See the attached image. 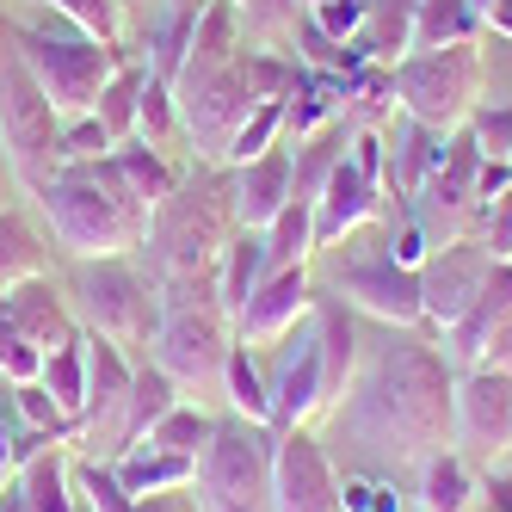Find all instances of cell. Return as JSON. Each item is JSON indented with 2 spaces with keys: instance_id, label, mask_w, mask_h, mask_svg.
I'll return each mask as SVG.
<instances>
[{
  "instance_id": "5bb4252c",
  "label": "cell",
  "mask_w": 512,
  "mask_h": 512,
  "mask_svg": "<svg viewBox=\"0 0 512 512\" xmlns=\"http://www.w3.org/2000/svg\"><path fill=\"white\" fill-rule=\"evenodd\" d=\"M272 395V432H297L315 414H327V383H321V340H315V321L290 327L278 340V364L266 377Z\"/></svg>"
},
{
  "instance_id": "7c38bea8",
  "label": "cell",
  "mask_w": 512,
  "mask_h": 512,
  "mask_svg": "<svg viewBox=\"0 0 512 512\" xmlns=\"http://www.w3.org/2000/svg\"><path fill=\"white\" fill-rule=\"evenodd\" d=\"M334 297L358 315H371L377 327H426V309H420V272L395 266L389 247L383 253H358L334 272Z\"/></svg>"
},
{
  "instance_id": "60d3db41",
  "label": "cell",
  "mask_w": 512,
  "mask_h": 512,
  "mask_svg": "<svg viewBox=\"0 0 512 512\" xmlns=\"http://www.w3.org/2000/svg\"><path fill=\"white\" fill-rule=\"evenodd\" d=\"M284 142V99H260L247 112V124L235 130V142H229V155H223V167H247L253 155H266V149H278Z\"/></svg>"
},
{
  "instance_id": "f1b7e54d",
  "label": "cell",
  "mask_w": 512,
  "mask_h": 512,
  "mask_svg": "<svg viewBox=\"0 0 512 512\" xmlns=\"http://www.w3.org/2000/svg\"><path fill=\"white\" fill-rule=\"evenodd\" d=\"M414 7L420 0H371V13H364V31H358V50H364V62H383V68H395L401 56L414 50Z\"/></svg>"
},
{
  "instance_id": "7dc6e473",
  "label": "cell",
  "mask_w": 512,
  "mask_h": 512,
  "mask_svg": "<svg viewBox=\"0 0 512 512\" xmlns=\"http://www.w3.org/2000/svg\"><path fill=\"white\" fill-rule=\"evenodd\" d=\"M469 130H475L488 161H512V105H475Z\"/></svg>"
},
{
  "instance_id": "f6af8a7d",
  "label": "cell",
  "mask_w": 512,
  "mask_h": 512,
  "mask_svg": "<svg viewBox=\"0 0 512 512\" xmlns=\"http://www.w3.org/2000/svg\"><path fill=\"white\" fill-rule=\"evenodd\" d=\"M112 149H118L112 130H105L93 112H87V118H68V124H62V136H56V161H62V167L99 161V155H112Z\"/></svg>"
},
{
  "instance_id": "30bf717a",
  "label": "cell",
  "mask_w": 512,
  "mask_h": 512,
  "mask_svg": "<svg viewBox=\"0 0 512 512\" xmlns=\"http://www.w3.org/2000/svg\"><path fill=\"white\" fill-rule=\"evenodd\" d=\"M173 105H179V130H186L192 155H204V161L223 167L235 130L247 124L253 105H260V99H253V87H247L241 50H235L223 68H210L204 81H179V87H173Z\"/></svg>"
},
{
  "instance_id": "ba28073f",
  "label": "cell",
  "mask_w": 512,
  "mask_h": 512,
  "mask_svg": "<svg viewBox=\"0 0 512 512\" xmlns=\"http://www.w3.org/2000/svg\"><path fill=\"white\" fill-rule=\"evenodd\" d=\"M56 136H62L56 105L44 99L38 81H31V68L19 62V50L0 38V149H7L13 179H19L25 192H44L50 179L62 173Z\"/></svg>"
},
{
  "instance_id": "83f0119b",
  "label": "cell",
  "mask_w": 512,
  "mask_h": 512,
  "mask_svg": "<svg viewBox=\"0 0 512 512\" xmlns=\"http://www.w3.org/2000/svg\"><path fill=\"white\" fill-rule=\"evenodd\" d=\"M482 0H420L414 7V50H445V44H482Z\"/></svg>"
},
{
  "instance_id": "4dcf8cb0",
  "label": "cell",
  "mask_w": 512,
  "mask_h": 512,
  "mask_svg": "<svg viewBox=\"0 0 512 512\" xmlns=\"http://www.w3.org/2000/svg\"><path fill=\"white\" fill-rule=\"evenodd\" d=\"M118 475V488L124 494H173V488H192V475H198V457H173V451H155V445H142L130 457L112 463Z\"/></svg>"
},
{
  "instance_id": "9a60e30c",
  "label": "cell",
  "mask_w": 512,
  "mask_h": 512,
  "mask_svg": "<svg viewBox=\"0 0 512 512\" xmlns=\"http://www.w3.org/2000/svg\"><path fill=\"white\" fill-rule=\"evenodd\" d=\"M272 512H340V475L309 426L272 445Z\"/></svg>"
},
{
  "instance_id": "e575fe53",
  "label": "cell",
  "mask_w": 512,
  "mask_h": 512,
  "mask_svg": "<svg viewBox=\"0 0 512 512\" xmlns=\"http://www.w3.org/2000/svg\"><path fill=\"white\" fill-rule=\"evenodd\" d=\"M38 383L56 395V408L81 426V408H87V334H75L68 346H56L50 358H44V371H38ZM81 445V438H75Z\"/></svg>"
},
{
  "instance_id": "cb8c5ba5",
  "label": "cell",
  "mask_w": 512,
  "mask_h": 512,
  "mask_svg": "<svg viewBox=\"0 0 512 512\" xmlns=\"http://www.w3.org/2000/svg\"><path fill=\"white\" fill-rule=\"evenodd\" d=\"M438 155H445V136L401 112L395 130H383V192L414 198V192L426 186V173L438 167Z\"/></svg>"
},
{
  "instance_id": "2e32d148",
  "label": "cell",
  "mask_w": 512,
  "mask_h": 512,
  "mask_svg": "<svg viewBox=\"0 0 512 512\" xmlns=\"http://www.w3.org/2000/svg\"><path fill=\"white\" fill-rule=\"evenodd\" d=\"M506 321H512V260H494L482 290H475V303L445 327V334H432V340H438V352L451 358V371H475Z\"/></svg>"
},
{
  "instance_id": "d6986e66",
  "label": "cell",
  "mask_w": 512,
  "mask_h": 512,
  "mask_svg": "<svg viewBox=\"0 0 512 512\" xmlns=\"http://www.w3.org/2000/svg\"><path fill=\"white\" fill-rule=\"evenodd\" d=\"M371 216H383V186H371V179L352 167V155H346L334 173H327V186L315 198V253L346 241L352 229L371 223Z\"/></svg>"
},
{
  "instance_id": "52a82bcc",
  "label": "cell",
  "mask_w": 512,
  "mask_h": 512,
  "mask_svg": "<svg viewBox=\"0 0 512 512\" xmlns=\"http://www.w3.org/2000/svg\"><path fill=\"white\" fill-rule=\"evenodd\" d=\"M482 81H488L482 44L408 50V56L395 62V105H401L408 118H420L426 130L451 136L457 124L475 118V105H482Z\"/></svg>"
},
{
  "instance_id": "f907efd6",
  "label": "cell",
  "mask_w": 512,
  "mask_h": 512,
  "mask_svg": "<svg viewBox=\"0 0 512 512\" xmlns=\"http://www.w3.org/2000/svg\"><path fill=\"white\" fill-rule=\"evenodd\" d=\"M482 19H488V31H494V38H506V44H512V0H488V7H482Z\"/></svg>"
},
{
  "instance_id": "db71d44e",
  "label": "cell",
  "mask_w": 512,
  "mask_h": 512,
  "mask_svg": "<svg viewBox=\"0 0 512 512\" xmlns=\"http://www.w3.org/2000/svg\"><path fill=\"white\" fill-rule=\"evenodd\" d=\"M7 186H13V161H7V149H0V210H7Z\"/></svg>"
},
{
  "instance_id": "9f6ffc18",
  "label": "cell",
  "mask_w": 512,
  "mask_h": 512,
  "mask_svg": "<svg viewBox=\"0 0 512 512\" xmlns=\"http://www.w3.org/2000/svg\"><path fill=\"white\" fill-rule=\"evenodd\" d=\"M408 512H426V506H408Z\"/></svg>"
},
{
  "instance_id": "e0dca14e",
  "label": "cell",
  "mask_w": 512,
  "mask_h": 512,
  "mask_svg": "<svg viewBox=\"0 0 512 512\" xmlns=\"http://www.w3.org/2000/svg\"><path fill=\"white\" fill-rule=\"evenodd\" d=\"M315 309V278L309 266H284V272H266V284L247 297V309L235 315V340L241 346H278L290 327H303Z\"/></svg>"
},
{
  "instance_id": "7402d4cb",
  "label": "cell",
  "mask_w": 512,
  "mask_h": 512,
  "mask_svg": "<svg viewBox=\"0 0 512 512\" xmlns=\"http://www.w3.org/2000/svg\"><path fill=\"white\" fill-rule=\"evenodd\" d=\"M0 309L13 315V327H19V334L38 346L44 358L81 334V321L68 315V303L56 297V284H50V278H25V284H13V290H0Z\"/></svg>"
},
{
  "instance_id": "f546056e",
  "label": "cell",
  "mask_w": 512,
  "mask_h": 512,
  "mask_svg": "<svg viewBox=\"0 0 512 512\" xmlns=\"http://www.w3.org/2000/svg\"><path fill=\"white\" fill-rule=\"evenodd\" d=\"M112 167H118V179H124V192L155 216V204L161 198H173V186H179V173H173V161L161 155V149H149V142H118L112 149Z\"/></svg>"
},
{
  "instance_id": "f35d334b",
  "label": "cell",
  "mask_w": 512,
  "mask_h": 512,
  "mask_svg": "<svg viewBox=\"0 0 512 512\" xmlns=\"http://www.w3.org/2000/svg\"><path fill=\"white\" fill-rule=\"evenodd\" d=\"M223 395H229V414L272 426V395H266V371H260V364H253V346H241V340H235V352H229V364H223Z\"/></svg>"
},
{
  "instance_id": "ee69618b",
  "label": "cell",
  "mask_w": 512,
  "mask_h": 512,
  "mask_svg": "<svg viewBox=\"0 0 512 512\" xmlns=\"http://www.w3.org/2000/svg\"><path fill=\"white\" fill-rule=\"evenodd\" d=\"M50 7L99 44H124V0H50Z\"/></svg>"
},
{
  "instance_id": "4316f807",
  "label": "cell",
  "mask_w": 512,
  "mask_h": 512,
  "mask_svg": "<svg viewBox=\"0 0 512 512\" xmlns=\"http://www.w3.org/2000/svg\"><path fill=\"white\" fill-rule=\"evenodd\" d=\"M266 229H235L229 247H223V260H216V297H223L229 315L247 309V297L266 284Z\"/></svg>"
},
{
  "instance_id": "7bdbcfd3",
  "label": "cell",
  "mask_w": 512,
  "mask_h": 512,
  "mask_svg": "<svg viewBox=\"0 0 512 512\" xmlns=\"http://www.w3.org/2000/svg\"><path fill=\"white\" fill-rule=\"evenodd\" d=\"M13 401H19V420H25L31 432H50L56 445H75V438H81V426L56 408V395H50L44 383H13Z\"/></svg>"
},
{
  "instance_id": "7a4b0ae2",
  "label": "cell",
  "mask_w": 512,
  "mask_h": 512,
  "mask_svg": "<svg viewBox=\"0 0 512 512\" xmlns=\"http://www.w3.org/2000/svg\"><path fill=\"white\" fill-rule=\"evenodd\" d=\"M38 204H44L50 235L68 260H130L142 247V235H149V210L124 192L112 155L62 167L38 192Z\"/></svg>"
},
{
  "instance_id": "8992f818",
  "label": "cell",
  "mask_w": 512,
  "mask_h": 512,
  "mask_svg": "<svg viewBox=\"0 0 512 512\" xmlns=\"http://www.w3.org/2000/svg\"><path fill=\"white\" fill-rule=\"evenodd\" d=\"M272 445L278 432L260 420H241V414L216 420L192 475L198 512H272Z\"/></svg>"
},
{
  "instance_id": "603a6c76",
  "label": "cell",
  "mask_w": 512,
  "mask_h": 512,
  "mask_svg": "<svg viewBox=\"0 0 512 512\" xmlns=\"http://www.w3.org/2000/svg\"><path fill=\"white\" fill-rule=\"evenodd\" d=\"M309 321H315V340H321V383H327V408L346 395V383H352V371H358V352H364V334H358V309H346L334 290H315V309H309Z\"/></svg>"
},
{
  "instance_id": "ffe728a7",
  "label": "cell",
  "mask_w": 512,
  "mask_h": 512,
  "mask_svg": "<svg viewBox=\"0 0 512 512\" xmlns=\"http://www.w3.org/2000/svg\"><path fill=\"white\" fill-rule=\"evenodd\" d=\"M179 401V383L161 371V364L149 358V364H136V377H130V395H124V408H118V420H112V432H105V463H118V457H130V451H142V438H149V426Z\"/></svg>"
},
{
  "instance_id": "d4e9b609",
  "label": "cell",
  "mask_w": 512,
  "mask_h": 512,
  "mask_svg": "<svg viewBox=\"0 0 512 512\" xmlns=\"http://www.w3.org/2000/svg\"><path fill=\"white\" fill-rule=\"evenodd\" d=\"M13 500L19 512H75V463L62 445H44L13 469Z\"/></svg>"
},
{
  "instance_id": "277c9868",
  "label": "cell",
  "mask_w": 512,
  "mask_h": 512,
  "mask_svg": "<svg viewBox=\"0 0 512 512\" xmlns=\"http://www.w3.org/2000/svg\"><path fill=\"white\" fill-rule=\"evenodd\" d=\"M155 364L179 389H223V364L235 352V315L216 297V266L186 272V278H161L155 284Z\"/></svg>"
},
{
  "instance_id": "ab89813d",
  "label": "cell",
  "mask_w": 512,
  "mask_h": 512,
  "mask_svg": "<svg viewBox=\"0 0 512 512\" xmlns=\"http://www.w3.org/2000/svg\"><path fill=\"white\" fill-rule=\"evenodd\" d=\"M210 432H216V420H210L204 408H192V401H173V408L149 426V445H155V451H173V457H198V451L210 445Z\"/></svg>"
},
{
  "instance_id": "8fae6325",
  "label": "cell",
  "mask_w": 512,
  "mask_h": 512,
  "mask_svg": "<svg viewBox=\"0 0 512 512\" xmlns=\"http://www.w3.org/2000/svg\"><path fill=\"white\" fill-rule=\"evenodd\" d=\"M451 451H463V463H482V469L512 457V371H494V364L457 371V389H451Z\"/></svg>"
},
{
  "instance_id": "6f0895ef",
  "label": "cell",
  "mask_w": 512,
  "mask_h": 512,
  "mask_svg": "<svg viewBox=\"0 0 512 512\" xmlns=\"http://www.w3.org/2000/svg\"><path fill=\"white\" fill-rule=\"evenodd\" d=\"M482 7H488V0H482Z\"/></svg>"
},
{
  "instance_id": "d590c367",
  "label": "cell",
  "mask_w": 512,
  "mask_h": 512,
  "mask_svg": "<svg viewBox=\"0 0 512 512\" xmlns=\"http://www.w3.org/2000/svg\"><path fill=\"white\" fill-rule=\"evenodd\" d=\"M142 81H149V62L124 56V62H118V75L99 87L93 118L112 130V142H130V136H136V99H142Z\"/></svg>"
},
{
  "instance_id": "c3c4849f",
  "label": "cell",
  "mask_w": 512,
  "mask_h": 512,
  "mask_svg": "<svg viewBox=\"0 0 512 512\" xmlns=\"http://www.w3.org/2000/svg\"><path fill=\"white\" fill-rule=\"evenodd\" d=\"M364 13H371V0H315V7L303 13V19H315L327 38H340V44H352L358 31H364Z\"/></svg>"
},
{
  "instance_id": "f5cc1de1",
  "label": "cell",
  "mask_w": 512,
  "mask_h": 512,
  "mask_svg": "<svg viewBox=\"0 0 512 512\" xmlns=\"http://www.w3.org/2000/svg\"><path fill=\"white\" fill-rule=\"evenodd\" d=\"M482 364H494V371H512V321L494 334V346H488V358H482Z\"/></svg>"
},
{
  "instance_id": "11a10c76",
  "label": "cell",
  "mask_w": 512,
  "mask_h": 512,
  "mask_svg": "<svg viewBox=\"0 0 512 512\" xmlns=\"http://www.w3.org/2000/svg\"><path fill=\"white\" fill-rule=\"evenodd\" d=\"M297 7H303V13H309V7H315V0H297Z\"/></svg>"
},
{
  "instance_id": "bcb514c9",
  "label": "cell",
  "mask_w": 512,
  "mask_h": 512,
  "mask_svg": "<svg viewBox=\"0 0 512 512\" xmlns=\"http://www.w3.org/2000/svg\"><path fill=\"white\" fill-rule=\"evenodd\" d=\"M340 512H408V500H401L395 482H383V475H346Z\"/></svg>"
},
{
  "instance_id": "484cf974",
  "label": "cell",
  "mask_w": 512,
  "mask_h": 512,
  "mask_svg": "<svg viewBox=\"0 0 512 512\" xmlns=\"http://www.w3.org/2000/svg\"><path fill=\"white\" fill-rule=\"evenodd\" d=\"M75 488L87 494V512H198V500L186 488H173V494H124L118 488V475L105 457H81L75 463Z\"/></svg>"
},
{
  "instance_id": "3957f363",
  "label": "cell",
  "mask_w": 512,
  "mask_h": 512,
  "mask_svg": "<svg viewBox=\"0 0 512 512\" xmlns=\"http://www.w3.org/2000/svg\"><path fill=\"white\" fill-rule=\"evenodd\" d=\"M235 229H241L235 223V173L204 161L192 179H179L173 198H161L155 216H149V235L136 247V253H149V284L210 272L223 260Z\"/></svg>"
},
{
  "instance_id": "74e56055",
  "label": "cell",
  "mask_w": 512,
  "mask_h": 512,
  "mask_svg": "<svg viewBox=\"0 0 512 512\" xmlns=\"http://www.w3.org/2000/svg\"><path fill=\"white\" fill-rule=\"evenodd\" d=\"M309 253H315V204H297V198H290V204L272 216V229H266V266H272V272L309 266Z\"/></svg>"
},
{
  "instance_id": "4fadbf2b",
  "label": "cell",
  "mask_w": 512,
  "mask_h": 512,
  "mask_svg": "<svg viewBox=\"0 0 512 512\" xmlns=\"http://www.w3.org/2000/svg\"><path fill=\"white\" fill-rule=\"evenodd\" d=\"M494 266V253L475 241V235H457V241H438L420 266V309H426V334H445V327L475 303Z\"/></svg>"
},
{
  "instance_id": "6da1fadb",
  "label": "cell",
  "mask_w": 512,
  "mask_h": 512,
  "mask_svg": "<svg viewBox=\"0 0 512 512\" xmlns=\"http://www.w3.org/2000/svg\"><path fill=\"white\" fill-rule=\"evenodd\" d=\"M451 389L457 371L420 327H383L364 340L358 371L334 401V432L377 469H420L451 445Z\"/></svg>"
},
{
  "instance_id": "44dd1931",
  "label": "cell",
  "mask_w": 512,
  "mask_h": 512,
  "mask_svg": "<svg viewBox=\"0 0 512 512\" xmlns=\"http://www.w3.org/2000/svg\"><path fill=\"white\" fill-rule=\"evenodd\" d=\"M229 173H235V223L241 229H272V216L290 204V173H297L290 142H278V149L253 155L247 167H229Z\"/></svg>"
},
{
  "instance_id": "b9f144b4",
  "label": "cell",
  "mask_w": 512,
  "mask_h": 512,
  "mask_svg": "<svg viewBox=\"0 0 512 512\" xmlns=\"http://www.w3.org/2000/svg\"><path fill=\"white\" fill-rule=\"evenodd\" d=\"M179 130V105H173V87L167 81H142V99H136V142H149V149H167Z\"/></svg>"
},
{
  "instance_id": "5b68a950",
  "label": "cell",
  "mask_w": 512,
  "mask_h": 512,
  "mask_svg": "<svg viewBox=\"0 0 512 512\" xmlns=\"http://www.w3.org/2000/svg\"><path fill=\"white\" fill-rule=\"evenodd\" d=\"M0 38L19 50V62L31 68V81L44 87V99L56 105V118H87L99 105V87L118 75V62L130 56L124 44H99L75 25H19V19H0Z\"/></svg>"
},
{
  "instance_id": "816d5d0a",
  "label": "cell",
  "mask_w": 512,
  "mask_h": 512,
  "mask_svg": "<svg viewBox=\"0 0 512 512\" xmlns=\"http://www.w3.org/2000/svg\"><path fill=\"white\" fill-rule=\"evenodd\" d=\"M488 494H494V512H512V469H488Z\"/></svg>"
},
{
  "instance_id": "ac0fdd59",
  "label": "cell",
  "mask_w": 512,
  "mask_h": 512,
  "mask_svg": "<svg viewBox=\"0 0 512 512\" xmlns=\"http://www.w3.org/2000/svg\"><path fill=\"white\" fill-rule=\"evenodd\" d=\"M87 334V327H81ZM130 377H136V364L124 346L112 340H99L87 334V408H81V445L105 451V432H112L118 408H124V395H130Z\"/></svg>"
},
{
  "instance_id": "9c48e42d",
  "label": "cell",
  "mask_w": 512,
  "mask_h": 512,
  "mask_svg": "<svg viewBox=\"0 0 512 512\" xmlns=\"http://www.w3.org/2000/svg\"><path fill=\"white\" fill-rule=\"evenodd\" d=\"M75 315L87 334L136 352L155 340L161 303H155L149 272H136L130 260H75Z\"/></svg>"
},
{
  "instance_id": "8d00e7d4",
  "label": "cell",
  "mask_w": 512,
  "mask_h": 512,
  "mask_svg": "<svg viewBox=\"0 0 512 512\" xmlns=\"http://www.w3.org/2000/svg\"><path fill=\"white\" fill-rule=\"evenodd\" d=\"M25 278H44V241L25 216L7 204L0 210V290H13Z\"/></svg>"
},
{
  "instance_id": "1f68e13d",
  "label": "cell",
  "mask_w": 512,
  "mask_h": 512,
  "mask_svg": "<svg viewBox=\"0 0 512 512\" xmlns=\"http://www.w3.org/2000/svg\"><path fill=\"white\" fill-rule=\"evenodd\" d=\"M414 506L426 512H469L475 506V469L463 463V451H432L420 463V488H414Z\"/></svg>"
},
{
  "instance_id": "d6a6232c",
  "label": "cell",
  "mask_w": 512,
  "mask_h": 512,
  "mask_svg": "<svg viewBox=\"0 0 512 512\" xmlns=\"http://www.w3.org/2000/svg\"><path fill=\"white\" fill-rule=\"evenodd\" d=\"M340 105H346V87H340V81L303 75L297 93L284 99V142H309L315 130H327V124L340 118Z\"/></svg>"
},
{
  "instance_id": "681fc988",
  "label": "cell",
  "mask_w": 512,
  "mask_h": 512,
  "mask_svg": "<svg viewBox=\"0 0 512 512\" xmlns=\"http://www.w3.org/2000/svg\"><path fill=\"white\" fill-rule=\"evenodd\" d=\"M346 155H352V167L371 179V186H383V130H358Z\"/></svg>"
},
{
  "instance_id": "836d02e7",
  "label": "cell",
  "mask_w": 512,
  "mask_h": 512,
  "mask_svg": "<svg viewBox=\"0 0 512 512\" xmlns=\"http://www.w3.org/2000/svg\"><path fill=\"white\" fill-rule=\"evenodd\" d=\"M192 25H198V13L167 7V0H161V13L149 25V44H142V62H149L155 81H167V87L179 81V62H186V50H192Z\"/></svg>"
}]
</instances>
